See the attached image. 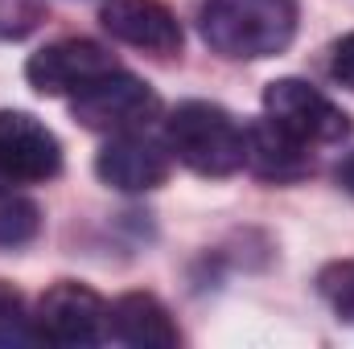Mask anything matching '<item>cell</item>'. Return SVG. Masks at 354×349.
Here are the masks:
<instances>
[{"mask_svg": "<svg viewBox=\"0 0 354 349\" xmlns=\"http://www.w3.org/2000/svg\"><path fill=\"white\" fill-rule=\"evenodd\" d=\"M202 41L227 62H260L297 37V0H206Z\"/></svg>", "mask_w": 354, "mask_h": 349, "instance_id": "1", "label": "cell"}, {"mask_svg": "<svg viewBox=\"0 0 354 349\" xmlns=\"http://www.w3.org/2000/svg\"><path fill=\"white\" fill-rule=\"evenodd\" d=\"M165 148L198 177H231L243 169V128L218 103L189 99L165 119Z\"/></svg>", "mask_w": 354, "mask_h": 349, "instance_id": "2", "label": "cell"}, {"mask_svg": "<svg viewBox=\"0 0 354 349\" xmlns=\"http://www.w3.org/2000/svg\"><path fill=\"white\" fill-rule=\"evenodd\" d=\"M71 115L103 136H120V132H140L161 115V99L145 79L128 74V70H111L103 79H95L91 87L71 94Z\"/></svg>", "mask_w": 354, "mask_h": 349, "instance_id": "3", "label": "cell"}, {"mask_svg": "<svg viewBox=\"0 0 354 349\" xmlns=\"http://www.w3.org/2000/svg\"><path fill=\"white\" fill-rule=\"evenodd\" d=\"M264 119L309 148L342 144L351 136V115L305 79H276L264 90Z\"/></svg>", "mask_w": 354, "mask_h": 349, "instance_id": "4", "label": "cell"}, {"mask_svg": "<svg viewBox=\"0 0 354 349\" xmlns=\"http://www.w3.org/2000/svg\"><path fill=\"white\" fill-rule=\"evenodd\" d=\"M120 70V62L91 37H62V41H50L46 50H37L29 62H25V79L37 94H79L83 87H91L95 79Z\"/></svg>", "mask_w": 354, "mask_h": 349, "instance_id": "5", "label": "cell"}, {"mask_svg": "<svg viewBox=\"0 0 354 349\" xmlns=\"http://www.w3.org/2000/svg\"><path fill=\"white\" fill-rule=\"evenodd\" d=\"M62 173L58 136L29 111H0V181L41 185Z\"/></svg>", "mask_w": 354, "mask_h": 349, "instance_id": "6", "label": "cell"}, {"mask_svg": "<svg viewBox=\"0 0 354 349\" xmlns=\"http://www.w3.org/2000/svg\"><path fill=\"white\" fill-rule=\"evenodd\" d=\"M33 321H37L41 341H54V346H95L103 337V329H107V304L87 283L58 279L37 300Z\"/></svg>", "mask_w": 354, "mask_h": 349, "instance_id": "7", "label": "cell"}, {"mask_svg": "<svg viewBox=\"0 0 354 349\" xmlns=\"http://www.w3.org/2000/svg\"><path fill=\"white\" fill-rule=\"evenodd\" d=\"M169 169H174L169 148L149 140L145 132H120L95 157L99 181L120 189V193H149V189L169 181Z\"/></svg>", "mask_w": 354, "mask_h": 349, "instance_id": "8", "label": "cell"}, {"mask_svg": "<svg viewBox=\"0 0 354 349\" xmlns=\"http://www.w3.org/2000/svg\"><path fill=\"white\" fill-rule=\"evenodd\" d=\"M103 29L153 58H177L181 54V25L161 0H107L103 4Z\"/></svg>", "mask_w": 354, "mask_h": 349, "instance_id": "9", "label": "cell"}, {"mask_svg": "<svg viewBox=\"0 0 354 349\" xmlns=\"http://www.w3.org/2000/svg\"><path fill=\"white\" fill-rule=\"evenodd\" d=\"M107 333L132 349H177L181 333L153 292H128L107 308Z\"/></svg>", "mask_w": 354, "mask_h": 349, "instance_id": "10", "label": "cell"}, {"mask_svg": "<svg viewBox=\"0 0 354 349\" xmlns=\"http://www.w3.org/2000/svg\"><path fill=\"white\" fill-rule=\"evenodd\" d=\"M243 165L260 181H276V185H292L301 177L313 173V157H309V144L292 140L288 132H280L272 119H260L252 128H243Z\"/></svg>", "mask_w": 354, "mask_h": 349, "instance_id": "11", "label": "cell"}, {"mask_svg": "<svg viewBox=\"0 0 354 349\" xmlns=\"http://www.w3.org/2000/svg\"><path fill=\"white\" fill-rule=\"evenodd\" d=\"M37 230H41L37 201L4 181L0 185V247H25L37 239Z\"/></svg>", "mask_w": 354, "mask_h": 349, "instance_id": "12", "label": "cell"}, {"mask_svg": "<svg viewBox=\"0 0 354 349\" xmlns=\"http://www.w3.org/2000/svg\"><path fill=\"white\" fill-rule=\"evenodd\" d=\"M37 321L25 312V300L17 288H8L0 279V346H37Z\"/></svg>", "mask_w": 354, "mask_h": 349, "instance_id": "13", "label": "cell"}, {"mask_svg": "<svg viewBox=\"0 0 354 349\" xmlns=\"http://www.w3.org/2000/svg\"><path fill=\"white\" fill-rule=\"evenodd\" d=\"M317 292H322V300L334 308L338 321L354 325V259L326 263V267L317 271Z\"/></svg>", "mask_w": 354, "mask_h": 349, "instance_id": "14", "label": "cell"}, {"mask_svg": "<svg viewBox=\"0 0 354 349\" xmlns=\"http://www.w3.org/2000/svg\"><path fill=\"white\" fill-rule=\"evenodd\" d=\"M41 21L37 0H0V41L4 37H25Z\"/></svg>", "mask_w": 354, "mask_h": 349, "instance_id": "15", "label": "cell"}, {"mask_svg": "<svg viewBox=\"0 0 354 349\" xmlns=\"http://www.w3.org/2000/svg\"><path fill=\"white\" fill-rule=\"evenodd\" d=\"M334 79L342 83L346 90H354V33H346L338 46H334V62H330Z\"/></svg>", "mask_w": 354, "mask_h": 349, "instance_id": "16", "label": "cell"}, {"mask_svg": "<svg viewBox=\"0 0 354 349\" xmlns=\"http://www.w3.org/2000/svg\"><path fill=\"white\" fill-rule=\"evenodd\" d=\"M338 185H342V189L354 197V152L342 161V165H338Z\"/></svg>", "mask_w": 354, "mask_h": 349, "instance_id": "17", "label": "cell"}]
</instances>
